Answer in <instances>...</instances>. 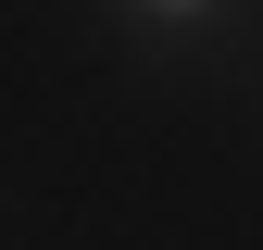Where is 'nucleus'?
<instances>
[{
    "label": "nucleus",
    "instance_id": "1",
    "mask_svg": "<svg viewBox=\"0 0 263 250\" xmlns=\"http://www.w3.org/2000/svg\"><path fill=\"white\" fill-rule=\"evenodd\" d=\"M163 13H201V0H163Z\"/></svg>",
    "mask_w": 263,
    "mask_h": 250
}]
</instances>
